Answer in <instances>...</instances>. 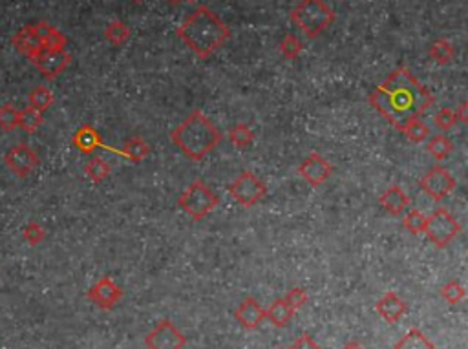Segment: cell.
I'll list each match as a JSON object with an SVG mask.
<instances>
[{"mask_svg":"<svg viewBox=\"0 0 468 349\" xmlns=\"http://www.w3.org/2000/svg\"><path fill=\"white\" fill-rule=\"evenodd\" d=\"M428 55H430V59L434 60L436 64L447 66L450 64L454 60V57H456V48L448 43L447 38H439V40H436V43L432 44L430 49H428Z\"/></svg>","mask_w":468,"mask_h":349,"instance_id":"obj_23","label":"cell"},{"mask_svg":"<svg viewBox=\"0 0 468 349\" xmlns=\"http://www.w3.org/2000/svg\"><path fill=\"white\" fill-rule=\"evenodd\" d=\"M121 296H123V291L110 276H103L101 280H97L88 291V300L95 304L99 309H106V311L117 306Z\"/></svg>","mask_w":468,"mask_h":349,"instance_id":"obj_12","label":"cell"},{"mask_svg":"<svg viewBox=\"0 0 468 349\" xmlns=\"http://www.w3.org/2000/svg\"><path fill=\"white\" fill-rule=\"evenodd\" d=\"M73 147L79 150V152L82 154H93L97 148L103 147V139H101V136H99V132L93 128V126L90 125H84L81 126L79 130L73 134Z\"/></svg>","mask_w":468,"mask_h":349,"instance_id":"obj_19","label":"cell"},{"mask_svg":"<svg viewBox=\"0 0 468 349\" xmlns=\"http://www.w3.org/2000/svg\"><path fill=\"white\" fill-rule=\"evenodd\" d=\"M291 22L307 38H316L335 22V13L324 0H302L291 11Z\"/></svg>","mask_w":468,"mask_h":349,"instance_id":"obj_4","label":"cell"},{"mask_svg":"<svg viewBox=\"0 0 468 349\" xmlns=\"http://www.w3.org/2000/svg\"><path fill=\"white\" fill-rule=\"evenodd\" d=\"M170 4H180V2H185V0H169Z\"/></svg>","mask_w":468,"mask_h":349,"instance_id":"obj_41","label":"cell"},{"mask_svg":"<svg viewBox=\"0 0 468 349\" xmlns=\"http://www.w3.org/2000/svg\"><path fill=\"white\" fill-rule=\"evenodd\" d=\"M426 150H428V152H430L432 156L437 159V161H441V159L448 158V156L452 154L454 145L447 136H441V134H437V136H434L430 141H428V145H426Z\"/></svg>","mask_w":468,"mask_h":349,"instance_id":"obj_28","label":"cell"},{"mask_svg":"<svg viewBox=\"0 0 468 349\" xmlns=\"http://www.w3.org/2000/svg\"><path fill=\"white\" fill-rule=\"evenodd\" d=\"M403 225L404 229L408 230V232H412V234H425L426 216L421 213V210H417V208H412V210H408L406 216H404Z\"/></svg>","mask_w":468,"mask_h":349,"instance_id":"obj_30","label":"cell"},{"mask_svg":"<svg viewBox=\"0 0 468 349\" xmlns=\"http://www.w3.org/2000/svg\"><path fill=\"white\" fill-rule=\"evenodd\" d=\"M393 349H436V346L421 329L414 328L393 346Z\"/></svg>","mask_w":468,"mask_h":349,"instance_id":"obj_22","label":"cell"},{"mask_svg":"<svg viewBox=\"0 0 468 349\" xmlns=\"http://www.w3.org/2000/svg\"><path fill=\"white\" fill-rule=\"evenodd\" d=\"M33 27H35V32H37V35L40 37V40H43L44 48L66 49L68 38H66L57 27L49 26L48 22H37V24H33Z\"/></svg>","mask_w":468,"mask_h":349,"instance_id":"obj_20","label":"cell"},{"mask_svg":"<svg viewBox=\"0 0 468 349\" xmlns=\"http://www.w3.org/2000/svg\"><path fill=\"white\" fill-rule=\"evenodd\" d=\"M280 349H283V348H280Z\"/></svg>","mask_w":468,"mask_h":349,"instance_id":"obj_44","label":"cell"},{"mask_svg":"<svg viewBox=\"0 0 468 349\" xmlns=\"http://www.w3.org/2000/svg\"><path fill=\"white\" fill-rule=\"evenodd\" d=\"M377 313L381 315V318L388 324L399 322L403 315L406 313V304L399 295L388 291L386 295L382 296L381 300L377 302Z\"/></svg>","mask_w":468,"mask_h":349,"instance_id":"obj_16","label":"cell"},{"mask_svg":"<svg viewBox=\"0 0 468 349\" xmlns=\"http://www.w3.org/2000/svg\"><path fill=\"white\" fill-rule=\"evenodd\" d=\"M229 139L234 147L247 148L250 143L255 141V132H253V128L249 125L239 123V125H234L229 130Z\"/></svg>","mask_w":468,"mask_h":349,"instance_id":"obj_29","label":"cell"},{"mask_svg":"<svg viewBox=\"0 0 468 349\" xmlns=\"http://www.w3.org/2000/svg\"><path fill=\"white\" fill-rule=\"evenodd\" d=\"M11 44H13V48H15L19 53H22L24 57H27V59H32L33 55H37L38 51L44 48L43 40H40V37H38L33 26L21 27V29L13 35V38H11Z\"/></svg>","mask_w":468,"mask_h":349,"instance_id":"obj_15","label":"cell"},{"mask_svg":"<svg viewBox=\"0 0 468 349\" xmlns=\"http://www.w3.org/2000/svg\"><path fill=\"white\" fill-rule=\"evenodd\" d=\"M370 104L395 130L404 132L434 104V95L408 68L401 66L370 93Z\"/></svg>","mask_w":468,"mask_h":349,"instance_id":"obj_1","label":"cell"},{"mask_svg":"<svg viewBox=\"0 0 468 349\" xmlns=\"http://www.w3.org/2000/svg\"><path fill=\"white\" fill-rule=\"evenodd\" d=\"M178 203L194 221H200L216 208L220 197L203 181H194L189 189L183 191Z\"/></svg>","mask_w":468,"mask_h":349,"instance_id":"obj_5","label":"cell"},{"mask_svg":"<svg viewBox=\"0 0 468 349\" xmlns=\"http://www.w3.org/2000/svg\"><path fill=\"white\" fill-rule=\"evenodd\" d=\"M134 2H137V4H141V2H145V0H134Z\"/></svg>","mask_w":468,"mask_h":349,"instance_id":"obj_42","label":"cell"},{"mask_svg":"<svg viewBox=\"0 0 468 349\" xmlns=\"http://www.w3.org/2000/svg\"><path fill=\"white\" fill-rule=\"evenodd\" d=\"M30 60L40 71V75L46 77V79H55L70 66L71 55L66 49L43 48L37 55H33Z\"/></svg>","mask_w":468,"mask_h":349,"instance_id":"obj_10","label":"cell"},{"mask_svg":"<svg viewBox=\"0 0 468 349\" xmlns=\"http://www.w3.org/2000/svg\"><path fill=\"white\" fill-rule=\"evenodd\" d=\"M185 2H194V0H185Z\"/></svg>","mask_w":468,"mask_h":349,"instance_id":"obj_43","label":"cell"},{"mask_svg":"<svg viewBox=\"0 0 468 349\" xmlns=\"http://www.w3.org/2000/svg\"><path fill=\"white\" fill-rule=\"evenodd\" d=\"M461 232V224L448 213L447 208H437L430 216H426L425 234L439 249H445L452 243Z\"/></svg>","mask_w":468,"mask_h":349,"instance_id":"obj_6","label":"cell"},{"mask_svg":"<svg viewBox=\"0 0 468 349\" xmlns=\"http://www.w3.org/2000/svg\"><path fill=\"white\" fill-rule=\"evenodd\" d=\"M185 344V335L170 320H161L156 324V328L145 339V346L148 349H183Z\"/></svg>","mask_w":468,"mask_h":349,"instance_id":"obj_9","label":"cell"},{"mask_svg":"<svg viewBox=\"0 0 468 349\" xmlns=\"http://www.w3.org/2000/svg\"><path fill=\"white\" fill-rule=\"evenodd\" d=\"M176 35L200 59H209L229 40L231 29L220 21L216 13L202 5L192 11V15L176 29Z\"/></svg>","mask_w":468,"mask_h":349,"instance_id":"obj_2","label":"cell"},{"mask_svg":"<svg viewBox=\"0 0 468 349\" xmlns=\"http://www.w3.org/2000/svg\"><path fill=\"white\" fill-rule=\"evenodd\" d=\"M19 126V110L11 104L0 106V128L5 132H11Z\"/></svg>","mask_w":468,"mask_h":349,"instance_id":"obj_34","label":"cell"},{"mask_svg":"<svg viewBox=\"0 0 468 349\" xmlns=\"http://www.w3.org/2000/svg\"><path fill=\"white\" fill-rule=\"evenodd\" d=\"M266 185L264 181L255 176L249 170H245L231 183L229 194L244 207H253L256 203H260L266 197Z\"/></svg>","mask_w":468,"mask_h":349,"instance_id":"obj_7","label":"cell"},{"mask_svg":"<svg viewBox=\"0 0 468 349\" xmlns=\"http://www.w3.org/2000/svg\"><path fill=\"white\" fill-rule=\"evenodd\" d=\"M379 202L392 216H403L406 208L410 207V196L397 185L386 189L384 194L379 197Z\"/></svg>","mask_w":468,"mask_h":349,"instance_id":"obj_17","label":"cell"},{"mask_svg":"<svg viewBox=\"0 0 468 349\" xmlns=\"http://www.w3.org/2000/svg\"><path fill=\"white\" fill-rule=\"evenodd\" d=\"M302 49H304V44L300 43V38L296 37V35H293V33H288V35L282 38V43H280V53H282L288 60L299 59V55L302 53Z\"/></svg>","mask_w":468,"mask_h":349,"instance_id":"obj_31","label":"cell"},{"mask_svg":"<svg viewBox=\"0 0 468 349\" xmlns=\"http://www.w3.org/2000/svg\"><path fill=\"white\" fill-rule=\"evenodd\" d=\"M43 123H44L43 112H38V110L32 108V106H27L26 110L19 112V126H21L26 134L37 132L38 128L43 126Z\"/></svg>","mask_w":468,"mask_h":349,"instance_id":"obj_25","label":"cell"},{"mask_svg":"<svg viewBox=\"0 0 468 349\" xmlns=\"http://www.w3.org/2000/svg\"><path fill=\"white\" fill-rule=\"evenodd\" d=\"M130 29H128V26H126L125 22L121 21H112L106 26V29H104V37H106V40H108L110 44H114V46H121V44H125L128 38H130Z\"/></svg>","mask_w":468,"mask_h":349,"instance_id":"obj_27","label":"cell"},{"mask_svg":"<svg viewBox=\"0 0 468 349\" xmlns=\"http://www.w3.org/2000/svg\"><path fill=\"white\" fill-rule=\"evenodd\" d=\"M291 349H322V348L316 344L315 340H313V337H309V335H302V337H300L293 346H291Z\"/></svg>","mask_w":468,"mask_h":349,"instance_id":"obj_38","label":"cell"},{"mask_svg":"<svg viewBox=\"0 0 468 349\" xmlns=\"http://www.w3.org/2000/svg\"><path fill=\"white\" fill-rule=\"evenodd\" d=\"M84 174L88 176V180H92L93 183H101L112 174V167L106 159L103 158H92L84 167Z\"/></svg>","mask_w":468,"mask_h":349,"instance_id":"obj_24","label":"cell"},{"mask_svg":"<svg viewBox=\"0 0 468 349\" xmlns=\"http://www.w3.org/2000/svg\"><path fill=\"white\" fill-rule=\"evenodd\" d=\"M234 317H236V320H238L242 328L249 329V331H255V329L260 328L261 322H264V318H266V309H264L255 298H250L249 296V298H245V300L239 304L236 313H234Z\"/></svg>","mask_w":468,"mask_h":349,"instance_id":"obj_14","label":"cell"},{"mask_svg":"<svg viewBox=\"0 0 468 349\" xmlns=\"http://www.w3.org/2000/svg\"><path fill=\"white\" fill-rule=\"evenodd\" d=\"M5 167L19 178H26L38 167V156L30 145H16L10 148L4 156Z\"/></svg>","mask_w":468,"mask_h":349,"instance_id":"obj_11","label":"cell"},{"mask_svg":"<svg viewBox=\"0 0 468 349\" xmlns=\"http://www.w3.org/2000/svg\"><path fill=\"white\" fill-rule=\"evenodd\" d=\"M170 139L191 161H202L222 143V134L213 121L196 110L172 130Z\"/></svg>","mask_w":468,"mask_h":349,"instance_id":"obj_3","label":"cell"},{"mask_svg":"<svg viewBox=\"0 0 468 349\" xmlns=\"http://www.w3.org/2000/svg\"><path fill=\"white\" fill-rule=\"evenodd\" d=\"M103 150H108L112 154H117L121 158L128 159V161H134V163H139L143 159H147V156L150 154V147H148L147 141H143L141 137H132L130 141L125 143L123 148H112L106 147L103 143Z\"/></svg>","mask_w":468,"mask_h":349,"instance_id":"obj_18","label":"cell"},{"mask_svg":"<svg viewBox=\"0 0 468 349\" xmlns=\"http://www.w3.org/2000/svg\"><path fill=\"white\" fill-rule=\"evenodd\" d=\"M283 300H285V304H288L293 311H299L300 307H304L305 302H307V293H305L302 287H293V289L285 295Z\"/></svg>","mask_w":468,"mask_h":349,"instance_id":"obj_36","label":"cell"},{"mask_svg":"<svg viewBox=\"0 0 468 349\" xmlns=\"http://www.w3.org/2000/svg\"><path fill=\"white\" fill-rule=\"evenodd\" d=\"M465 295H467V291H465V287L459 284L458 280H452V282H448V284H445L441 287V296L450 306L459 304L465 298Z\"/></svg>","mask_w":468,"mask_h":349,"instance_id":"obj_33","label":"cell"},{"mask_svg":"<svg viewBox=\"0 0 468 349\" xmlns=\"http://www.w3.org/2000/svg\"><path fill=\"white\" fill-rule=\"evenodd\" d=\"M342 349H366V348L360 344V342H357V340H351V342H348V344L344 346Z\"/></svg>","mask_w":468,"mask_h":349,"instance_id":"obj_40","label":"cell"},{"mask_svg":"<svg viewBox=\"0 0 468 349\" xmlns=\"http://www.w3.org/2000/svg\"><path fill=\"white\" fill-rule=\"evenodd\" d=\"M22 236H24V240H26L30 245H38V243H43L44 238H46V230H44L43 225H38L37 221H30V224L24 227V230H22Z\"/></svg>","mask_w":468,"mask_h":349,"instance_id":"obj_35","label":"cell"},{"mask_svg":"<svg viewBox=\"0 0 468 349\" xmlns=\"http://www.w3.org/2000/svg\"><path fill=\"white\" fill-rule=\"evenodd\" d=\"M293 315H294V311L288 306V304H285L283 298L282 300L272 302L271 307L266 309V318L272 324V326H277V328H288L289 322H291V318H293Z\"/></svg>","mask_w":468,"mask_h":349,"instance_id":"obj_21","label":"cell"},{"mask_svg":"<svg viewBox=\"0 0 468 349\" xmlns=\"http://www.w3.org/2000/svg\"><path fill=\"white\" fill-rule=\"evenodd\" d=\"M419 186L421 191H425L434 202H443L445 197L450 196L456 191L458 181L447 169H443V167L437 165V167L430 169L421 178Z\"/></svg>","mask_w":468,"mask_h":349,"instance_id":"obj_8","label":"cell"},{"mask_svg":"<svg viewBox=\"0 0 468 349\" xmlns=\"http://www.w3.org/2000/svg\"><path fill=\"white\" fill-rule=\"evenodd\" d=\"M458 123V117H456V112L452 108H441L439 114L436 115V125L441 128V130H450Z\"/></svg>","mask_w":468,"mask_h":349,"instance_id":"obj_37","label":"cell"},{"mask_svg":"<svg viewBox=\"0 0 468 349\" xmlns=\"http://www.w3.org/2000/svg\"><path fill=\"white\" fill-rule=\"evenodd\" d=\"M403 134L408 137L410 141L425 143L426 139L430 137V128H428V125L423 123L421 119H415V121H412L406 128H404Z\"/></svg>","mask_w":468,"mask_h":349,"instance_id":"obj_32","label":"cell"},{"mask_svg":"<svg viewBox=\"0 0 468 349\" xmlns=\"http://www.w3.org/2000/svg\"><path fill=\"white\" fill-rule=\"evenodd\" d=\"M333 172V167L329 165L324 156L320 154H309L307 158L302 161L299 167V174L302 176V180L307 181L311 186H322L329 180V176Z\"/></svg>","mask_w":468,"mask_h":349,"instance_id":"obj_13","label":"cell"},{"mask_svg":"<svg viewBox=\"0 0 468 349\" xmlns=\"http://www.w3.org/2000/svg\"><path fill=\"white\" fill-rule=\"evenodd\" d=\"M27 101H30V106H32V108L38 110V112H46L48 108H51L55 97L49 88L37 86V88H33L32 92H30Z\"/></svg>","mask_w":468,"mask_h":349,"instance_id":"obj_26","label":"cell"},{"mask_svg":"<svg viewBox=\"0 0 468 349\" xmlns=\"http://www.w3.org/2000/svg\"><path fill=\"white\" fill-rule=\"evenodd\" d=\"M456 112V117H458V121H461V123H467L468 121V103H461V106H459L458 110H454Z\"/></svg>","mask_w":468,"mask_h":349,"instance_id":"obj_39","label":"cell"}]
</instances>
